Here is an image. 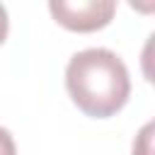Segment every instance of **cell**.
Instances as JSON below:
<instances>
[{"label":"cell","mask_w":155,"mask_h":155,"mask_svg":"<svg viewBox=\"0 0 155 155\" xmlns=\"http://www.w3.org/2000/svg\"><path fill=\"white\" fill-rule=\"evenodd\" d=\"M65 87L80 111L94 119H107L126 104L131 78L126 63L114 51L85 48L68 61Z\"/></svg>","instance_id":"cell-1"},{"label":"cell","mask_w":155,"mask_h":155,"mask_svg":"<svg viewBox=\"0 0 155 155\" xmlns=\"http://www.w3.org/2000/svg\"><path fill=\"white\" fill-rule=\"evenodd\" d=\"M48 10L58 24L70 31H97L116 12L114 0H51Z\"/></svg>","instance_id":"cell-2"},{"label":"cell","mask_w":155,"mask_h":155,"mask_svg":"<svg viewBox=\"0 0 155 155\" xmlns=\"http://www.w3.org/2000/svg\"><path fill=\"white\" fill-rule=\"evenodd\" d=\"M0 155H17L12 133H10L7 128H2V126H0Z\"/></svg>","instance_id":"cell-3"},{"label":"cell","mask_w":155,"mask_h":155,"mask_svg":"<svg viewBox=\"0 0 155 155\" xmlns=\"http://www.w3.org/2000/svg\"><path fill=\"white\" fill-rule=\"evenodd\" d=\"M150 131H153V124H148L145 128H143V148L138 145V143H133V155H150Z\"/></svg>","instance_id":"cell-4"},{"label":"cell","mask_w":155,"mask_h":155,"mask_svg":"<svg viewBox=\"0 0 155 155\" xmlns=\"http://www.w3.org/2000/svg\"><path fill=\"white\" fill-rule=\"evenodd\" d=\"M7 29H10V19H7V10H5V5L0 2V44L5 41V36H7Z\"/></svg>","instance_id":"cell-5"}]
</instances>
